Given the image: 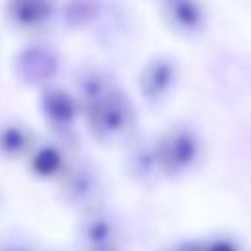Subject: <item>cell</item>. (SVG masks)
<instances>
[{
	"label": "cell",
	"mask_w": 251,
	"mask_h": 251,
	"mask_svg": "<svg viewBox=\"0 0 251 251\" xmlns=\"http://www.w3.org/2000/svg\"><path fill=\"white\" fill-rule=\"evenodd\" d=\"M122 237L124 229L118 216L104 206L78 214L75 226L76 251H114L120 249Z\"/></svg>",
	"instance_id": "cell-5"
},
{
	"label": "cell",
	"mask_w": 251,
	"mask_h": 251,
	"mask_svg": "<svg viewBox=\"0 0 251 251\" xmlns=\"http://www.w3.org/2000/svg\"><path fill=\"white\" fill-rule=\"evenodd\" d=\"M82 122L90 137L102 147H122L137 133L135 104L120 84L86 106L82 110Z\"/></svg>",
	"instance_id": "cell-1"
},
{
	"label": "cell",
	"mask_w": 251,
	"mask_h": 251,
	"mask_svg": "<svg viewBox=\"0 0 251 251\" xmlns=\"http://www.w3.org/2000/svg\"><path fill=\"white\" fill-rule=\"evenodd\" d=\"M159 16L167 29L182 37L200 33L206 20L200 0H161Z\"/></svg>",
	"instance_id": "cell-11"
},
{
	"label": "cell",
	"mask_w": 251,
	"mask_h": 251,
	"mask_svg": "<svg viewBox=\"0 0 251 251\" xmlns=\"http://www.w3.org/2000/svg\"><path fill=\"white\" fill-rule=\"evenodd\" d=\"M114 251H122V249H114Z\"/></svg>",
	"instance_id": "cell-18"
},
{
	"label": "cell",
	"mask_w": 251,
	"mask_h": 251,
	"mask_svg": "<svg viewBox=\"0 0 251 251\" xmlns=\"http://www.w3.org/2000/svg\"><path fill=\"white\" fill-rule=\"evenodd\" d=\"M178 80V65L169 55H153L137 73V90L149 108H159L169 100Z\"/></svg>",
	"instance_id": "cell-7"
},
{
	"label": "cell",
	"mask_w": 251,
	"mask_h": 251,
	"mask_svg": "<svg viewBox=\"0 0 251 251\" xmlns=\"http://www.w3.org/2000/svg\"><path fill=\"white\" fill-rule=\"evenodd\" d=\"M104 186V176L98 167L78 155H75L65 175L55 182L59 200L78 214L102 206Z\"/></svg>",
	"instance_id": "cell-4"
},
{
	"label": "cell",
	"mask_w": 251,
	"mask_h": 251,
	"mask_svg": "<svg viewBox=\"0 0 251 251\" xmlns=\"http://www.w3.org/2000/svg\"><path fill=\"white\" fill-rule=\"evenodd\" d=\"M0 251H35V247L20 235H8L0 239Z\"/></svg>",
	"instance_id": "cell-14"
},
{
	"label": "cell",
	"mask_w": 251,
	"mask_h": 251,
	"mask_svg": "<svg viewBox=\"0 0 251 251\" xmlns=\"http://www.w3.org/2000/svg\"><path fill=\"white\" fill-rule=\"evenodd\" d=\"M116 86L118 82L114 75L98 65H80L71 78V88L78 98V104L82 110L94 104L96 100H100L104 94H108Z\"/></svg>",
	"instance_id": "cell-13"
},
{
	"label": "cell",
	"mask_w": 251,
	"mask_h": 251,
	"mask_svg": "<svg viewBox=\"0 0 251 251\" xmlns=\"http://www.w3.org/2000/svg\"><path fill=\"white\" fill-rule=\"evenodd\" d=\"M59 67H61V57L55 51V47L41 41L27 43L18 53H14V61H12L16 80L24 86L37 90L45 84L57 82L55 78L59 75Z\"/></svg>",
	"instance_id": "cell-6"
},
{
	"label": "cell",
	"mask_w": 251,
	"mask_h": 251,
	"mask_svg": "<svg viewBox=\"0 0 251 251\" xmlns=\"http://www.w3.org/2000/svg\"><path fill=\"white\" fill-rule=\"evenodd\" d=\"M75 155H76V151H71L57 139L49 137V139L37 141V145L27 155L24 165H25L27 175L33 180L55 184L65 175V171L71 165V161L75 159Z\"/></svg>",
	"instance_id": "cell-8"
},
{
	"label": "cell",
	"mask_w": 251,
	"mask_h": 251,
	"mask_svg": "<svg viewBox=\"0 0 251 251\" xmlns=\"http://www.w3.org/2000/svg\"><path fill=\"white\" fill-rule=\"evenodd\" d=\"M35 251H63V249H55V247H47V249H35Z\"/></svg>",
	"instance_id": "cell-16"
},
{
	"label": "cell",
	"mask_w": 251,
	"mask_h": 251,
	"mask_svg": "<svg viewBox=\"0 0 251 251\" xmlns=\"http://www.w3.org/2000/svg\"><path fill=\"white\" fill-rule=\"evenodd\" d=\"M39 137L35 129L24 120H4L0 122V159L6 163L25 161L27 155L37 145Z\"/></svg>",
	"instance_id": "cell-12"
},
{
	"label": "cell",
	"mask_w": 251,
	"mask_h": 251,
	"mask_svg": "<svg viewBox=\"0 0 251 251\" xmlns=\"http://www.w3.org/2000/svg\"><path fill=\"white\" fill-rule=\"evenodd\" d=\"M159 251H190V243H173V245H165Z\"/></svg>",
	"instance_id": "cell-15"
},
{
	"label": "cell",
	"mask_w": 251,
	"mask_h": 251,
	"mask_svg": "<svg viewBox=\"0 0 251 251\" xmlns=\"http://www.w3.org/2000/svg\"><path fill=\"white\" fill-rule=\"evenodd\" d=\"M0 206H2V194H0Z\"/></svg>",
	"instance_id": "cell-17"
},
{
	"label": "cell",
	"mask_w": 251,
	"mask_h": 251,
	"mask_svg": "<svg viewBox=\"0 0 251 251\" xmlns=\"http://www.w3.org/2000/svg\"><path fill=\"white\" fill-rule=\"evenodd\" d=\"M122 171L137 184H147L161 176L151 137H141L137 131L127 143L122 145Z\"/></svg>",
	"instance_id": "cell-10"
},
{
	"label": "cell",
	"mask_w": 251,
	"mask_h": 251,
	"mask_svg": "<svg viewBox=\"0 0 251 251\" xmlns=\"http://www.w3.org/2000/svg\"><path fill=\"white\" fill-rule=\"evenodd\" d=\"M55 12V0H6L4 22L18 33H37L53 22Z\"/></svg>",
	"instance_id": "cell-9"
},
{
	"label": "cell",
	"mask_w": 251,
	"mask_h": 251,
	"mask_svg": "<svg viewBox=\"0 0 251 251\" xmlns=\"http://www.w3.org/2000/svg\"><path fill=\"white\" fill-rule=\"evenodd\" d=\"M37 110L53 139L76 151V126L82 120V108L71 86L51 82L37 90Z\"/></svg>",
	"instance_id": "cell-2"
},
{
	"label": "cell",
	"mask_w": 251,
	"mask_h": 251,
	"mask_svg": "<svg viewBox=\"0 0 251 251\" xmlns=\"http://www.w3.org/2000/svg\"><path fill=\"white\" fill-rule=\"evenodd\" d=\"M155 161L163 178L184 176L200 159V137L186 124H175L153 137Z\"/></svg>",
	"instance_id": "cell-3"
}]
</instances>
